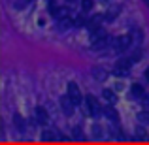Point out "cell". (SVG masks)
I'll return each mask as SVG.
<instances>
[{
  "label": "cell",
  "instance_id": "obj_1",
  "mask_svg": "<svg viewBox=\"0 0 149 145\" xmlns=\"http://www.w3.org/2000/svg\"><path fill=\"white\" fill-rule=\"evenodd\" d=\"M109 42H113V40H109L108 32H104L102 28L93 30V32H91V45H93V49L98 51V49H102V47H106Z\"/></svg>",
  "mask_w": 149,
  "mask_h": 145
},
{
  "label": "cell",
  "instance_id": "obj_2",
  "mask_svg": "<svg viewBox=\"0 0 149 145\" xmlns=\"http://www.w3.org/2000/svg\"><path fill=\"white\" fill-rule=\"evenodd\" d=\"M130 45H132V36H128V34H123V36L115 38V40L111 42V47L115 49V51H119V53L127 51Z\"/></svg>",
  "mask_w": 149,
  "mask_h": 145
},
{
  "label": "cell",
  "instance_id": "obj_3",
  "mask_svg": "<svg viewBox=\"0 0 149 145\" xmlns=\"http://www.w3.org/2000/svg\"><path fill=\"white\" fill-rule=\"evenodd\" d=\"M132 58H121L119 62L115 64V76H119V77H125V76H128V72H130V66H132Z\"/></svg>",
  "mask_w": 149,
  "mask_h": 145
},
{
  "label": "cell",
  "instance_id": "obj_4",
  "mask_svg": "<svg viewBox=\"0 0 149 145\" xmlns=\"http://www.w3.org/2000/svg\"><path fill=\"white\" fill-rule=\"evenodd\" d=\"M66 94H68L70 98H72V102L76 105H79L81 104V100H83V98H81V91H79V87H77L76 83H68V92H66Z\"/></svg>",
  "mask_w": 149,
  "mask_h": 145
},
{
  "label": "cell",
  "instance_id": "obj_5",
  "mask_svg": "<svg viewBox=\"0 0 149 145\" xmlns=\"http://www.w3.org/2000/svg\"><path fill=\"white\" fill-rule=\"evenodd\" d=\"M85 104H87V109H89V113H91V115H100V104H98V100H96L95 96H91L89 94L87 98H85Z\"/></svg>",
  "mask_w": 149,
  "mask_h": 145
},
{
  "label": "cell",
  "instance_id": "obj_6",
  "mask_svg": "<svg viewBox=\"0 0 149 145\" xmlns=\"http://www.w3.org/2000/svg\"><path fill=\"white\" fill-rule=\"evenodd\" d=\"M34 121H36L38 124H47V121H49V113L45 111V108L38 105V108L34 109Z\"/></svg>",
  "mask_w": 149,
  "mask_h": 145
},
{
  "label": "cell",
  "instance_id": "obj_7",
  "mask_svg": "<svg viewBox=\"0 0 149 145\" xmlns=\"http://www.w3.org/2000/svg\"><path fill=\"white\" fill-rule=\"evenodd\" d=\"M74 105H76V104L72 102V98H70L68 94L61 98V108H62V111H64L66 115H72V109H74Z\"/></svg>",
  "mask_w": 149,
  "mask_h": 145
},
{
  "label": "cell",
  "instance_id": "obj_8",
  "mask_svg": "<svg viewBox=\"0 0 149 145\" xmlns=\"http://www.w3.org/2000/svg\"><path fill=\"white\" fill-rule=\"evenodd\" d=\"M104 115L108 117V119L111 121L113 124H117V123H119V115H117V111L111 108V105H106V108H104Z\"/></svg>",
  "mask_w": 149,
  "mask_h": 145
},
{
  "label": "cell",
  "instance_id": "obj_9",
  "mask_svg": "<svg viewBox=\"0 0 149 145\" xmlns=\"http://www.w3.org/2000/svg\"><path fill=\"white\" fill-rule=\"evenodd\" d=\"M130 98H134V100H140V98H143V87L138 83H134L130 87Z\"/></svg>",
  "mask_w": 149,
  "mask_h": 145
},
{
  "label": "cell",
  "instance_id": "obj_10",
  "mask_svg": "<svg viewBox=\"0 0 149 145\" xmlns=\"http://www.w3.org/2000/svg\"><path fill=\"white\" fill-rule=\"evenodd\" d=\"M102 96H104V100L108 102L109 105H113V104H115V102H117V96H115V92H113L111 89H106V91L102 92Z\"/></svg>",
  "mask_w": 149,
  "mask_h": 145
},
{
  "label": "cell",
  "instance_id": "obj_11",
  "mask_svg": "<svg viewBox=\"0 0 149 145\" xmlns=\"http://www.w3.org/2000/svg\"><path fill=\"white\" fill-rule=\"evenodd\" d=\"M42 139H44V142H57L58 139V136H57V132H53V130H44L42 132Z\"/></svg>",
  "mask_w": 149,
  "mask_h": 145
},
{
  "label": "cell",
  "instance_id": "obj_12",
  "mask_svg": "<svg viewBox=\"0 0 149 145\" xmlns=\"http://www.w3.org/2000/svg\"><path fill=\"white\" fill-rule=\"evenodd\" d=\"M134 134H136V139H142V142H146V139H147V132L143 130L142 126H138V128H136V132H134Z\"/></svg>",
  "mask_w": 149,
  "mask_h": 145
},
{
  "label": "cell",
  "instance_id": "obj_13",
  "mask_svg": "<svg viewBox=\"0 0 149 145\" xmlns=\"http://www.w3.org/2000/svg\"><path fill=\"white\" fill-rule=\"evenodd\" d=\"M138 121H140V123H143V124H149V111L138 113Z\"/></svg>",
  "mask_w": 149,
  "mask_h": 145
},
{
  "label": "cell",
  "instance_id": "obj_14",
  "mask_svg": "<svg viewBox=\"0 0 149 145\" xmlns=\"http://www.w3.org/2000/svg\"><path fill=\"white\" fill-rule=\"evenodd\" d=\"M13 123L17 124L19 130H23V128H25V123H23V117H21V115H15V117H13Z\"/></svg>",
  "mask_w": 149,
  "mask_h": 145
},
{
  "label": "cell",
  "instance_id": "obj_15",
  "mask_svg": "<svg viewBox=\"0 0 149 145\" xmlns=\"http://www.w3.org/2000/svg\"><path fill=\"white\" fill-rule=\"evenodd\" d=\"M81 8H83V11L93 10V0H81Z\"/></svg>",
  "mask_w": 149,
  "mask_h": 145
},
{
  "label": "cell",
  "instance_id": "obj_16",
  "mask_svg": "<svg viewBox=\"0 0 149 145\" xmlns=\"http://www.w3.org/2000/svg\"><path fill=\"white\" fill-rule=\"evenodd\" d=\"M85 23H87V21H85L83 15H77V17L74 19V25H77V26H79V25H85Z\"/></svg>",
  "mask_w": 149,
  "mask_h": 145
},
{
  "label": "cell",
  "instance_id": "obj_17",
  "mask_svg": "<svg viewBox=\"0 0 149 145\" xmlns=\"http://www.w3.org/2000/svg\"><path fill=\"white\" fill-rule=\"evenodd\" d=\"M74 138L83 139V134H81V130H79V128H74Z\"/></svg>",
  "mask_w": 149,
  "mask_h": 145
},
{
  "label": "cell",
  "instance_id": "obj_18",
  "mask_svg": "<svg viewBox=\"0 0 149 145\" xmlns=\"http://www.w3.org/2000/svg\"><path fill=\"white\" fill-rule=\"evenodd\" d=\"M93 132H95V138H102V130H100V126H95V128H93Z\"/></svg>",
  "mask_w": 149,
  "mask_h": 145
},
{
  "label": "cell",
  "instance_id": "obj_19",
  "mask_svg": "<svg viewBox=\"0 0 149 145\" xmlns=\"http://www.w3.org/2000/svg\"><path fill=\"white\" fill-rule=\"evenodd\" d=\"M143 102H146V105L149 108V94H147V96H143Z\"/></svg>",
  "mask_w": 149,
  "mask_h": 145
},
{
  "label": "cell",
  "instance_id": "obj_20",
  "mask_svg": "<svg viewBox=\"0 0 149 145\" xmlns=\"http://www.w3.org/2000/svg\"><path fill=\"white\" fill-rule=\"evenodd\" d=\"M143 76H146V79H147V81H149V68H147V70H146V74H143Z\"/></svg>",
  "mask_w": 149,
  "mask_h": 145
}]
</instances>
